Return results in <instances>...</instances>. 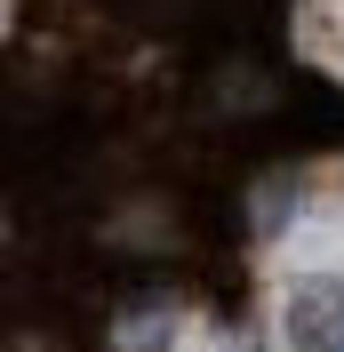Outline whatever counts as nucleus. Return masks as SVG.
I'll return each mask as SVG.
<instances>
[{
  "label": "nucleus",
  "mask_w": 344,
  "mask_h": 352,
  "mask_svg": "<svg viewBox=\"0 0 344 352\" xmlns=\"http://www.w3.org/2000/svg\"><path fill=\"white\" fill-rule=\"evenodd\" d=\"M169 329H176V312H160V305H136L129 320H120V352H160V344H169Z\"/></svg>",
  "instance_id": "f03ea898"
},
{
  "label": "nucleus",
  "mask_w": 344,
  "mask_h": 352,
  "mask_svg": "<svg viewBox=\"0 0 344 352\" xmlns=\"http://www.w3.org/2000/svg\"><path fill=\"white\" fill-rule=\"evenodd\" d=\"M288 336H297V352H328L344 336V288L336 280H304L297 305H288Z\"/></svg>",
  "instance_id": "f257e3e1"
},
{
  "label": "nucleus",
  "mask_w": 344,
  "mask_h": 352,
  "mask_svg": "<svg viewBox=\"0 0 344 352\" xmlns=\"http://www.w3.org/2000/svg\"><path fill=\"white\" fill-rule=\"evenodd\" d=\"M0 8H8V0H0Z\"/></svg>",
  "instance_id": "20e7f679"
},
{
  "label": "nucleus",
  "mask_w": 344,
  "mask_h": 352,
  "mask_svg": "<svg viewBox=\"0 0 344 352\" xmlns=\"http://www.w3.org/2000/svg\"><path fill=\"white\" fill-rule=\"evenodd\" d=\"M328 352H344V336H336V344H328Z\"/></svg>",
  "instance_id": "7ed1b4c3"
}]
</instances>
